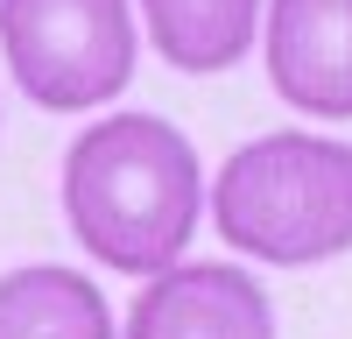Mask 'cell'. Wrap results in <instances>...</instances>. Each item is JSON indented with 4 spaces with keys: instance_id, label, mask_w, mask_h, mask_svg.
Here are the masks:
<instances>
[{
    "instance_id": "6",
    "label": "cell",
    "mask_w": 352,
    "mask_h": 339,
    "mask_svg": "<svg viewBox=\"0 0 352 339\" xmlns=\"http://www.w3.org/2000/svg\"><path fill=\"white\" fill-rule=\"evenodd\" d=\"M0 339H113V304L85 269L21 262L0 276Z\"/></svg>"
},
{
    "instance_id": "5",
    "label": "cell",
    "mask_w": 352,
    "mask_h": 339,
    "mask_svg": "<svg viewBox=\"0 0 352 339\" xmlns=\"http://www.w3.org/2000/svg\"><path fill=\"white\" fill-rule=\"evenodd\" d=\"M127 339H275V304L232 262H176L134 297Z\"/></svg>"
},
{
    "instance_id": "1",
    "label": "cell",
    "mask_w": 352,
    "mask_h": 339,
    "mask_svg": "<svg viewBox=\"0 0 352 339\" xmlns=\"http://www.w3.org/2000/svg\"><path fill=\"white\" fill-rule=\"evenodd\" d=\"M204 212V163L162 113H113L64 149V219L113 276H162L184 262Z\"/></svg>"
},
{
    "instance_id": "3",
    "label": "cell",
    "mask_w": 352,
    "mask_h": 339,
    "mask_svg": "<svg viewBox=\"0 0 352 339\" xmlns=\"http://www.w3.org/2000/svg\"><path fill=\"white\" fill-rule=\"evenodd\" d=\"M127 0H0V56L43 113H99L134 78Z\"/></svg>"
},
{
    "instance_id": "7",
    "label": "cell",
    "mask_w": 352,
    "mask_h": 339,
    "mask_svg": "<svg viewBox=\"0 0 352 339\" xmlns=\"http://www.w3.org/2000/svg\"><path fill=\"white\" fill-rule=\"evenodd\" d=\"M148 14V43L162 50L169 71H232L261 36V0H141Z\"/></svg>"
},
{
    "instance_id": "4",
    "label": "cell",
    "mask_w": 352,
    "mask_h": 339,
    "mask_svg": "<svg viewBox=\"0 0 352 339\" xmlns=\"http://www.w3.org/2000/svg\"><path fill=\"white\" fill-rule=\"evenodd\" d=\"M268 85L303 121H352V0H268Z\"/></svg>"
},
{
    "instance_id": "2",
    "label": "cell",
    "mask_w": 352,
    "mask_h": 339,
    "mask_svg": "<svg viewBox=\"0 0 352 339\" xmlns=\"http://www.w3.org/2000/svg\"><path fill=\"white\" fill-rule=\"evenodd\" d=\"M212 219L247 262L310 269L352 247V141L275 127L226 156L212 177Z\"/></svg>"
}]
</instances>
